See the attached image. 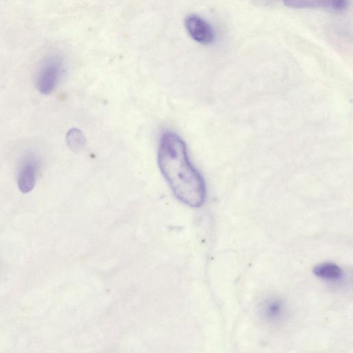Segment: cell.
Returning <instances> with one entry per match:
<instances>
[{
    "mask_svg": "<svg viewBox=\"0 0 353 353\" xmlns=\"http://www.w3.org/2000/svg\"><path fill=\"white\" fill-rule=\"evenodd\" d=\"M284 311L283 303L277 298L266 299L261 307V315L265 320L271 322L279 321L283 316Z\"/></svg>",
    "mask_w": 353,
    "mask_h": 353,
    "instance_id": "8992f818",
    "label": "cell"
},
{
    "mask_svg": "<svg viewBox=\"0 0 353 353\" xmlns=\"http://www.w3.org/2000/svg\"><path fill=\"white\" fill-rule=\"evenodd\" d=\"M284 4L293 8H327L333 10H343L347 0H283Z\"/></svg>",
    "mask_w": 353,
    "mask_h": 353,
    "instance_id": "5b68a950",
    "label": "cell"
},
{
    "mask_svg": "<svg viewBox=\"0 0 353 353\" xmlns=\"http://www.w3.org/2000/svg\"><path fill=\"white\" fill-rule=\"evenodd\" d=\"M63 72V65L60 59L50 57L43 61L39 67L36 86L43 94H50L58 85Z\"/></svg>",
    "mask_w": 353,
    "mask_h": 353,
    "instance_id": "7a4b0ae2",
    "label": "cell"
},
{
    "mask_svg": "<svg viewBox=\"0 0 353 353\" xmlns=\"http://www.w3.org/2000/svg\"><path fill=\"white\" fill-rule=\"evenodd\" d=\"M313 273L318 277L326 280H337L342 276V270L333 263H322L313 268Z\"/></svg>",
    "mask_w": 353,
    "mask_h": 353,
    "instance_id": "52a82bcc",
    "label": "cell"
},
{
    "mask_svg": "<svg viewBox=\"0 0 353 353\" xmlns=\"http://www.w3.org/2000/svg\"><path fill=\"white\" fill-rule=\"evenodd\" d=\"M184 24L190 36L201 44L211 43L214 39V33L210 24L201 17L190 14L185 17Z\"/></svg>",
    "mask_w": 353,
    "mask_h": 353,
    "instance_id": "277c9868",
    "label": "cell"
},
{
    "mask_svg": "<svg viewBox=\"0 0 353 353\" xmlns=\"http://www.w3.org/2000/svg\"><path fill=\"white\" fill-rule=\"evenodd\" d=\"M39 168V161L32 153L27 154L23 159L17 176V185L23 193L30 192L34 187Z\"/></svg>",
    "mask_w": 353,
    "mask_h": 353,
    "instance_id": "3957f363",
    "label": "cell"
},
{
    "mask_svg": "<svg viewBox=\"0 0 353 353\" xmlns=\"http://www.w3.org/2000/svg\"><path fill=\"white\" fill-rule=\"evenodd\" d=\"M157 161L161 174L179 201L192 208L203 204L204 179L190 162L186 145L177 134L166 131L161 134Z\"/></svg>",
    "mask_w": 353,
    "mask_h": 353,
    "instance_id": "6da1fadb",
    "label": "cell"
},
{
    "mask_svg": "<svg viewBox=\"0 0 353 353\" xmlns=\"http://www.w3.org/2000/svg\"><path fill=\"white\" fill-rule=\"evenodd\" d=\"M66 142L72 151L77 152L83 148L85 139L82 132L79 129L74 128L68 131Z\"/></svg>",
    "mask_w": 353,
    "mask_h": 353,
    "instance_id": "ba28073f",
    "label": "cell"
}]
</instances>
